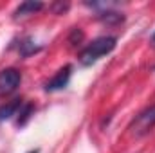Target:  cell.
<instances>
[{
    "label": "cell",
    "instance_id": "cell-1",
    "mask_svg": "<svg viewBox=\"0 0 155 153\" xmlns=\"http://www.w3.org/2000/svg\"><path fill=\"white\" fill-rule=\"evenodd\" d=\"M117 45V38L116 36H99L94 41H90L81 52H79V61L81 65L88 67L92 63H96L99 58H103L105 54L112 52Z\"/></svg>",
    "mask_w": 155,
    "mask_h": 153
},
{
    "label": "cell",
    "instance_id": "cell-2",
    "mask_svg": "<svg viewBox=\"0 0 155 153\" xmlns=\"http://www.w3.org/2000/svg\"><path fill=\"white\" fill-rule=\"evenodd\" d=\"M22 81V74L18 69H2L0 70V97L13 94Z\"/></svg>",
    "mask_w": 155,
    "mask_h": 153
},
{
    "label": "cell",
    "instance_id": "cell-3",
    "mask_svg": "<svg viewBox=\"0 0 155 153\" xmlns=\"http://www.w3.org/2000/svg\"><path fill=\"white\" fill-rule=\"evenodd\" d=\"M153 126H155V106H152V108L141 112L134 119V122L130 124V130L135 137H141V135L148 133Z\"/></svg>",
    "mask_w": 155,
    "mask_h": 153
},
{
    "label": "cell",
    "instance_id": "cell-4",
    "mask_svg": "<svg viewBox=\"0 0 155 153\" xmlns=\"http://www.w3.org/2000/svg\"><path fill=\"white\" fill-rule=\"evenodd\" d=\"M71 76H72V65L61 67L54 76L45 83V90H47V92H56V90L65 88V86L69 85V81H71Z\"/></svg>",
    "mask_w": 155,
    "mask_h": 153
},
{
    "label": "cell",
    "instance_id": "cell-5",
    "mask_svg": "<svg viewBox=\"0 0 155 153\" xmlns=\"http://www.w3.org/2000/svg\"><path fill=\"white\" fill-rule=\"evenodd\" d=\"M22 105H24V99H22V97H16V99L9 101V103H5V105H0V122L11 119L13 115H18Z\"/></svg>",
    "mask_w": 155,
    "mask_h": 153
},
{
    "label": "cell",
    "instance_id": "cell-6",
    "mask_svg": "<svg viewBox=\"0 0 155 153\" xmlns=\"http://www.w3.org/2000/svg\"><path fill=\"white\" fill-rule=\"evenodd\" d=\"M43 9V4L41 2H35V0H27V2H22L16 11H15V18H20V16H27V15H35Z\"/></svg>",
    "mask_w": 155,
    "mask_h": 153
},
{
    "label": "cell",
    "instance_id": "cell-7",
    "mask_svg": "<svg viewBox=\"0 0 155 153\" xmlns=\"http://www.w3.org/2000/svg\"><path fill=\"white\" fill-rule=\"evenodd\" d=\"M99 20L103 24H108V25H116V24H121L124 20L123 15L119 13H114V11H107V13H99Z\"/></svg>",
    "mask_w": 155,
    "mask_h": 153
},
{
    "label": "cell",
    "instance_id": "cell-8",
    "mask_svg": "<svg viewBox=\"0 0 155 153\" xmlns=\"http://www.w3.org/2000/svg\"><path fill=\"white\" fill-rule=\"evenodd\" d=\"M33 110H35V106L31 105V103H24L22 105V108H20V112H18V119H16V124L18 126H24L29 119H31V114H33Z\"/></svg>",
    "mask_w": 155,
    "mask_h": 153
},
{
    "label": "cell",
    "instance_id": "cell-9",
    "mask_svg": "<svg viewBox=\"0 0 155 153\" xmlns=\"http://www.w3.org/2000/svg\"><path fill=\"white\" fill-rule=\"evenodd\" d=\"M18 49H20V54H22V56H29V54H33V52H36V50H38V47H36V45H35L29 38L22 40Z\"/></svg>",
    "mask_w": 155,
    "mask_h": 153
},
{
    "label": "cell",
    "instance_id": "cell-10",
    "mask_svg": "<svg viewBox=\"0 0 155 153\" xmlns=\"http://www.w3.org/2000/svg\"><path fill=\"white\" fill-rule=\"evenodd\" d=\"M81 40H83V33H81V29H72V34H71V38H69L71 45H78Z\"/></svg>",
    "mask_w": 155,
    "mask_h": 153
},
{
    "label": "cell",
    "instance_id": "cell-11",
    "mask_svg": "<svg viewBox=\"0 0 155 153\" xmlns=\"http://www.w3.org/2000/svg\"><path fill=\"white\" fill-rule=\"evenodd\" d=\"M152 45H153V47H155V34H153V36H152Z\"/></svg>",
    "mask_w": 155,
    "mask_h": 153
},
{
    "label": "cell",
    "instance_id": "cell-12",
    "mask_svg": "<svg viewBox=\"0 0 155 153\" xmlns=\"http://www.w3.org/2000/svg\"><path fill=\"white\" fill-rule=\"evenodd\" d=\"M29 153H38V150H35V151H29Z\"/></svg>",
    "mask_w": 155,
    "mask_h": 153
}]
</instances>
